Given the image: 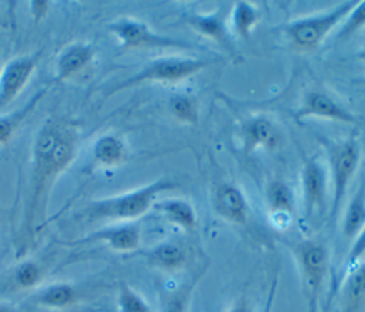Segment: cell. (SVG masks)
<instances>
[{"label": "cell", "instance_id": "1", "mask_svg": "<svg viewBox=\"0 0 365 312\" xmlns=\"http://www.w3.org/2000/svg\"><path fill=\"white\" fill-rule=\"evenodd\" d=\"M78 148V132L61 118H48L37 131L31 151L26 231L33 232L36 219L47 204V197L58 175L74 161Z\"/></svg>", "mask_w": 365, "mask_h": 312}, {"label": "cell", "instance_id": "2", "mask_svg": "<svg viewBox=\"0 0 365 312\" xmlns=\"http://www.w3.org/2000/svg\"><path fill=\"white\" fill-rule=\"evenodd\" d=\"M175 188H178L175 181L161 177L123 194L94 199L84 209V215L90 221L107 219L114 222H133L153 208L160 194Z\"/></svg>", "mask_w": 365, "mask_h": 312}, {"label": "cell", "instance_id": "3", "mask_svg": "<svg viewBox=\"0 0 365 312\" xmlns=\"http://www.w3.org/2000/svg\"><path fill=\"white\" fill-rule=\"evenodd\" d=\"M302 292L307 298L308 312L319 311V301L329 274V249L315 238H304L292 245Z\"/></svg>", "mask_w": 365, "mask_h": 312}, {"label": "cell", "instance_id": "4", "mask_svg": "<svg viewBox=\"0 0 365 312\" xmlns=\"http://www.w3.org/2000/svg\"><path fill=\"white\" fill-rule=\"evenodd\" d=\"M356 3L358 1H342L327 11L292 20L284 26V34L292 48L301 53H311L345 20Z\"/></svg>", "mask_w": 365, "mask_h": 312}, {"label": "cell", "instance_id": "5", "mask_svg": "<svg viewBox=\"0 0 365 312\" xmlns=\"http://www.w3.org/2000/svg\"><path fill=\"white\" fill-rule=\"evenodd\" d=\"M212 61L197 57H160L147 63L137 73L118 83L110 94L144 83H177L207 68Z\"/></svg>", "mask_w": 365, "mask_h": 312}, {"label": "cell", "instance_id": "6", "mask_svg": "<svg viewBox=\"0 0 365 312\" xmlns=\"http://www.w3.org/2000/svg\"><path fill=\"white\" fill-rule=\"evenodd\" d=\"M361 158L359 145L354 140L341 141L329 148L331 171V217H335L345 199L348 187L358 170Z\"/></svg>", "mask_w": 365, "mask_h": 312}, {"label": "cell", "instance_id": "7", "mask_svg": "<svg viewBox=\"0 0 365 312\" xmlns=\"http://www.w3.org/2000/svg\"><path fill=\"white\" fill-rule=\"evenodd\" d=\"M108 30L123 48H191L190 43L158 34L147 23L134 17H118L108 24Z\"/></svg>", "mask_w": 365, "mask_h": 312}, {"label": "cell", "instance_id": "8", "mask_svg": "<svg viewBox=\"0 0 365 312\" xmlns=\"http://www.w3.org/2000/svg\"><path fill=\"white\" fill-rule=\"evenodd\" d=\"M40 54H26L10 60L0 71V111L4 110L31 78Z\"/></svg>", "mask_w": 365, "mask_h": 312}, {"label": "cell", "instance_id": "9", "mask_svg": "<svg viewBox=\"0 0 365 312\" xmlns=\"http://www.w3.org/2000/svg\"><path fill=\"white\" fill-rule=\"evenodd\" d=\"M101 242L117 252H135L141 244V229L134 222H117L110 227L96 229L94 232L70 242L71 245Z\"/></svg>", "mask_w": 365, "mask_h": 312}, {"label": "cell", "instance_id": "10", "mask_svg": "<svg viewBox=\"0 0 365 312\" xmlns=\"http://www.w3.org/2000/svg\"><path fill=\"white\" fill-rule=\"evenodd\" d=\"M302 204L309 219L315 212H322L327 199V174L317 158H307L301 168Z\"/></svg>", "mask_w": 365, "mask_h": 312}, {"label": "cell", "instance_id": "11", "mask_svg": "<svg viewBox=\"0 0 365 312\" xmlns=\"http://www.w3.org/2000/svg\"><path fill=\"white\" fill-rule=\"evenodd\" d=\"M297 120H305L308 117H317L345 124L356 121L355 115L342 107L334 97L322 90H311L304 95L301 107L295 114Z\"/></svg>", "mask_w": 365, "mask_h": 312}, {"label": "cell", "instance_id": "12", "mask_svg": "<svg viewBox=\"0 0 365 312\" xmlns=\"http://www.w3.org/2000/svg\"><path fill=\"white\" fill-rule=\"evenodd\" d=\"M214 212L234 225H244L248 219V201L240 187L232 182L220 184L212 194Z\"/></svg>", "mask_w": 365, "mask_h": 312}, {"label": "cell", "instance_id": "13", "mask_svg": "<svg viewBox=\"0 0 365 312\" xmlns=\"http://www.w3.org/2000/svg\"><path fill=\"white\" fill-rule=\"evenodd\" d=\"M241 141L245 152H254L259 148L274 151L281 145V132L268 117L255 115L241 125Z\"/></svg>", "mask_w": 365, "mask_h": 312}, {"label": "cell", "instance_id": "14", "mask_svg": "<svg viewBox=\"0 0 365 312\" xmlns=\"http://www.w3.org/2000/svg\"><path fill=\"white\" fill-rule=\"evenodd\" d=\"M265 202L272 224L285 229L292 224L295 214V195L292 188L282 180H272L265 191Z\"/></svg>", "mask_w": 365, "mask_h": 312}, {"label": "cell", "instance_id": "15", "mask_svg": "<svg viewBox=\"0 0 365 312\" xmlns=\"http://www.w3.org/2000/svg\"><path fill=\"white\" fill-rule=\"evenodd\" d=\"M94 56L96 48L90 43L76 41L66 46L56 58L54 80L58 83L70 80L91 64Z\"/></svg>", "mask_w": 365, "mask_h": 312}, {"label": "cell", "instance_id": "16", "mask_svg": "<svg viewBox=\"0 0 365 312\" xmlns=\"http://www.w3.org/2000/svg\"><path fill=\"white\" fill-rule=\"evenodd\" d=\"M153 209L161 214L165 221L181 228L185 232H192L198 227V217L195 208L188 199L178 197L157 199L153 205Z\"/></svg>", "mask_w": 365, "mask_h": 312}, {"label": "cell", "instance_id": "17", "mask_svg": "<svg viewBox=\"0 0 365 312\" xmlns=\"http://www.w3.org/2000/svg\"><path fill=\"white\" fill-rule=\"evenodd\" d=\"M145 262L163 272H175L184 268L187 262V251L181 244L173 239H164L143 252Z\"/></svg>", "mask_w": 365, "mask_h": 312}, {"label": "cell", "instance_id": "18", "mask_svg": "<svg viewBox=\"0 0 365 312\" xmlns=\"http://www.w3.org/2000/svg\"><path fill=\"white\" fill-rule=\"evenodd\" d=\"M185 20L197 33L211 38L227 50L232 48V41L221 10H215L212 13H191Z\"/></svg>", "mask_w": 365, "mask_h": 312}, {"label": "cell", "instance_id": "19", "mask_svg": "<svg viewBox=\"0 0 365 312\" xmlns=\"http://www.w3.org/2000/svg\"><path fill=\"white\" fill-rule=\"evenodd\" d=\"M127 144L124 140L113 132L100 135L91 148L93 162L100 167H117L127 160Z\"/></svg>", "mask_w": 365, "mask_h": 312}, {"label": "cell", "instance_id": "20", "mask_svg": "<svg viewBox=\"0 0 365 312\" xmlns=\"http://www.w3.org/2000/svg\"><path fill=\"white\" fill-rule=\"evenodd\" d=\"M341 298L344 312H359L365 306V259L348 269Z\"/></svg>", "mask_w": 365, "mask_h": 312}, {"label": "cell", "instance_id": "21", "mask_svg": "<svg viewBox=\"0 0 365 312\" xmlns=\"http://www.w3.org/2000/svg\"><path fill=\"white\" fill-rule=\"evenodd\" d=\"M34 302L46 309H66L78 299L77 288L70 282H53L37 291Z\"/></svg>", "mask_w": 365, "mask_h": 312}, {"label": "cell", "instance_id": "22", "mask_svg": "<svg viewBox=\"0 0 365 312\" xmlns=\"http://www.w3.org/2000/svg\"><path fill=\"white\" fill-rule=\"evenodd\" d=\"M202 271L187 282L165 289L160 296V312H188L192 292Z\"/></svg>", "mask_w": 365, "mask_h": 312}, {"label": "cell", "instance_id": "23", "mask_svg": "<svg viewBox=\"0 0 365 312\" xmlns=\"http://www.w3.org/2000/svg\"><path fill=\"white\" fill-rule=\"evenodd\" d=\"M364 227H365V185L362 184L345 208V212L341 221V234L345 239L352 241Z\"/></svg>", "mask_w": 365, "mask_h": 312}, {"label": "cell", "instance_id": "24", "mask_svg": "<svg viewBox=\"0 0 365 312\" xmlns=\"http://www.w3.org/2000/svg\"><path fill=\"white\" fill-rule=\"evenodd\" d=\"M46 93H47V90H40L33 97H30V100L19 110H16L10 114H6V115H0V145L9 142L11 140V137L14 135L19 125L36 108V105L44 97Z\"/></svg>", "mask_w": 365, "mask_h": 312}, {"label": "cell", "instance_id": "25", "mask_svg": "<svg viewBox=\"0 0 365 312\" xmlns=\"http://www.w3.org/2000/svg\"><path fill=\"white\" fill-rule=\"evenodd\" d=\"M259 20L258 9L247 1H237L231 11V24L234 33L242 38H250L254 27Z\"/></svg>", "mask_w": 365, "mask_h": 312}, {"label": "cell", "instance_id": "26", "mask_svg": "<svg viewBox=\"0 0 365 312\" xmlns=\"http://www.w3.org/2000/svg\"><path fill=\"white\" fill-rule=\"evenodd\" d=\"M118 312H154L145 298L125 282H121L117 292Z\"/></svg>", "mask_w": 365, "mask_h": 312}, {"label": "cell", "instance_id": "27", "mask_svg": "<svg viewBox=\"0 0 365 312\" xmlns=\"http://www.w3.org/2000/svg\"><path fill=\"white\" fill-rule=\"evenodd\" d=\"M14 284L23 289H31L40 285L43 279V268L33 259L20 262L13 274Z\"/></svg>", "mask_w": 365, "mask_h": 312}, {"label": "cell", "instance_id": "28", "mask_svg": "<svg viewBox=\"0 0 365 312\" xmlns=\"http://www.w3.org/2000/svg\"><path fill=\"white\" fill-rule=\"evenodd\" d=\"M171 114L181 123L195 124L198 121V105L188 95H175L170 100Z\"/></svg>", "mask_w": 365, "mask_h": 312}, {"label": "cell", "instance_id": "29", "mask_svg": "<svg viewBox=\"0 0 365 312\" xmlns=\"http://www.w3.org/2000/svg\"><path fill=\"white\" fill-rule=\"evenodd\" d=\"M342 23L344 24L341 26V30L338 33L339 38L351 37L356 31L362 30L365 27V1H358Z\"/></svg>", "mask_w": 365, "mask_h": 312}, {"label": "cell", "instance_id": "30", "mask_svg": "<svg viewBox=\"0 0 365 312\" xmlns=\"http://www.w3.org/2000/svg\"><path fill=\"white\" fill-rule=\"evenodd\" d=\"M365 256V227L358 232V235L352 239L351 248L346 255L345 265L348 269L355 266L358 262H361Z\"/></svg>", "mask_w": 365, "mask_h": 312}, {"label": "cell", "instance_id": "31", "mask_svg": "<svg viewBox=\"0 0 365 312\" xmlns=\"http://www.w3.org/2000/svg\"><path fill=\"white\" fill-rule=\"evenodd\" d=\"M29 9H30V13L33 16V20L38 21V20H41L47 16L48 9H50V3L43 1V0H34V1L29 3Z\"/></svg>", "mask_w": 365, "mask_h": 312}, {"label": "cell", "instance_id": "32", "mask_svg": "<svg viewBox=\"0 0 365 312\" xmlns=\"http://www.w3.org/2000/svg\"><path fill=\"white\" fill-rule=\"evenodd\" d=\"M225 312H254V308L247 296L237 298Z\"/></svg>", "mask_w": 365, "mask_h": 312}, {"label": "cell", "instance_id": "33", "mask_svg": "<svg viewBox=\"0 0 365 312\" xmlns=\"http://www.w3.org/2000/svg\"><path fill=\"white\" fill-rule=\"evenodd\" d=\"M275 288H277V279H274V282L271 285V289H269V293H268V299L265 302V306H264L262 312H271L272 302H274V295H275Z\"/></svg>", "mask_w": 365, "mask_h": 312}, {"label": "cell", "instance_id": "34", "mask_svg": "<svg viewBox=\"0 0 365 312\" xmlns=\"http://www.w3.org/2000/svg\"><path fill=\"white\" fill-rule=\"evenodd\" d=\"M0 312H20L16 306L6 303V302H0Z\"/></svg>", "mask_w": 365, "mask_h": 312}, {"label": "cell", "instance_id": "35", "mask_svg": "<svg viewBox=\"0 0 365 312\" xmlns=\"http://www.w3.org/2000/svg\"><path fill=\"white\" fill-rule=\"evenodd\" d=\"M359 58L361 60H364L365 61V44H364V47H362V50L359 51Z\"/></svg>", "mask_w": 365, "mask_h": 312}, {"label": "cell", "instance_id": "36", "mask_svg": "<svg viewBox=\"0 0 365 312\" xmlns=\"http://www.w3.org/2000/svg\"><path fill=\"white\" fill-rule=\"evenodd\" d=\"M0 71H1V68H0Z\"/></svg>", "mask_w": 365, "mask_h": 312}]
</instances>
